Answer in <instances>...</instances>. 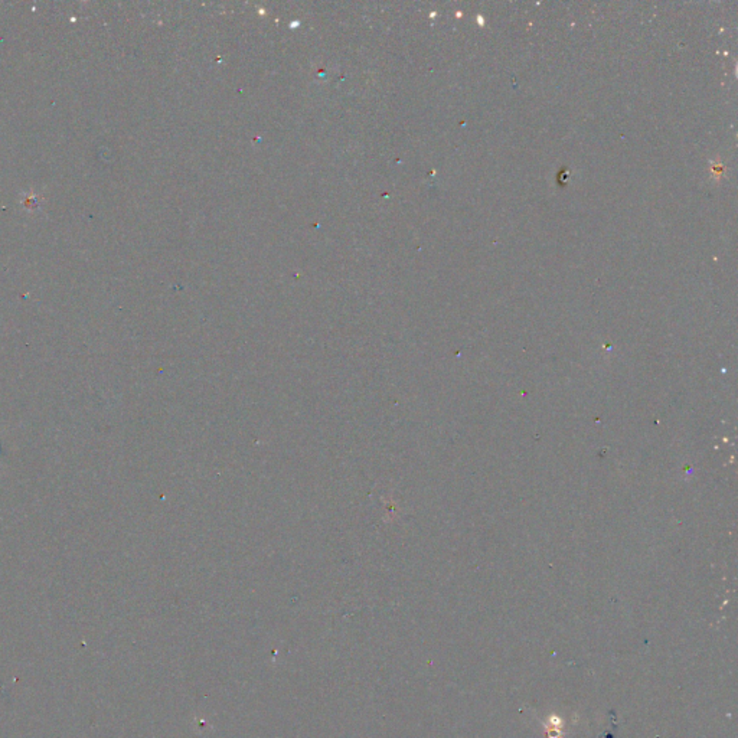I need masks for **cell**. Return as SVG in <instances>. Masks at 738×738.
Returning <instances> with one entry per match:
<instances>
[{
  "label": "cell",
  "mask_w": 738,
  "mask_h": 738,
  "mask_svg": "<svg viewBox=\"0 0 738 738\" xmlns=\"http://www.w3.org/2000/svg\"><path fill=\"white\" fill-rule=\"evenodd\" d=\"M544 726L548 731V738H561L562 735V718L557 714H551L547 721H544Z\"/></svg>",
  "instance_id": "1"
}]
</instances>
